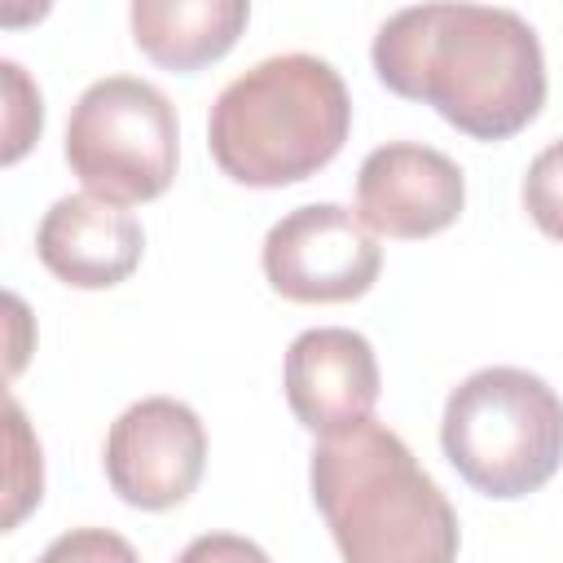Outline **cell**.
Segmentation results:
<instances>
[{
    "mask_svg": "<svg viewBox=\"0 0 563 563\" xmlns=\"http://www.w3.org/2000/svg\"><path fill=\"white\" fill-rule=\"evenodd\" d=\"M40 264L75 290H110L132 277L145 251L141 220L97 194L57 198L35 233Z\"/></svg>",
    "mask_w": 563,
    "mask_h": 563,
    "instance_id": "10",
    "label": "cell"
},
{
    "mask_svg": "<svg viewBox=\"0 0 563 563\" xmlns=\"http://www.w3.org/2000/svg\"><path fill=\"white\" fill-rule=\"evenodd\" d=\"M308 479L343 563H457L449 497L383 422L321 440Z\"/></svg>",
    "mask_w": 563,
    "mask_h": 563,
    "instance_id": "2",
    "label": "cell"
},
{
    "mask_svg": "<svg viewBox=\"0 0 563 563\" xmlns=\"http://www.w3.org/2000/svg\"><path fill=\"white\" fill-rule=\"evenodd\" d=\"M352 97L343 75L312 53L264 57L211 106L207 141L220 172L251 189L317 176L347 141Z\"/></svg>",
    "mask_w": 563,
    "mask_h": 563,
    "instance_id": "3",
    "label": "cell"
},
{
    "mask_svg": "<svg viewBox=\"0 0 563 563\" xmlns=\"http://www.w3.org/2000/svg\"><path fill=\"white\" fill-rule=\"evenodd\" d=\"M523 207L532 216V224L563 242V141L545 145L532 163H528V176H523Z\"/></svg>",
    "mask_w": 563,
    "mask_h": 563,
    "instance_id": "12",
    "label": "cell"
},
{
    "mask_svg": "<svg viewBox=\"0 0 563 563\" xmlns=\"http://www.w3.org/2000/svg\"><path fill=\"white\" fill-rule=\"evenodd\" d=\"M462 167L418 141L378 145L356 172V216L374 238H431L462 216Z\"/></svg>",
    "mask_w": 563,
    "mask_h": 563,
    "instance_id": "8",
    "label": "cell"
},
{
    "mask_svg": "<svg viewBox=\"0 0 563 563\" xmlns=\"http://www.w3.org/2000/svg\"><path fill=\"white\" fill-rule=\"evenodd\" d=\"M374 70L396 97L435 106L475 141H506L545 106L541 40L515 9H400L374 35Z\"/></svg>",
    "mask_w": 563,
    "mask_h": 563,
    "instance_id": "1",
    "label": "cell"
},
{
    "mask_svg": "<svg viewBox=\"0 0 563 563\" xmlns=\"http://www.w3.org/2000/svg\"><path fill=\"white\" fill-rule=\"evenodd\" d=\"M176 563H273V559L238 532H202L176 554Z\"/></svg>",
    "mask_w": 563,
    "mask_h": 563,
    "instance_id": "16",
    "label": "cell"
},
{
    "mask_svg": "<svg viewBox=\"0 0 563 563\" xmlns=\"http://www.w3.org/2000/svg\"><path fill=\"white\" fill-rule=\"evenodd\" d=\"M282 387L299 427L330 440L369 422L383 378L365 334L343 325H317L290 343L282 365Z\"/></svg>",
    "mask_w": 563,
    "mask_h": 563,
    "instance_id": "9",
    "label": "cell"
},
{
    "mask_svg": "<svg viewBox=\"0 0 563 563\" xmlns=\"http://www.w3.org/2000/svg\"><path fill=\"white\" fill-rule=\"evenodd\" d=\"M207 471L202 418L172 400L150 396L128 405L106 435V479L136 510L180 506Z\"/></svg>",
    "mask_w": 563,
    "mask_h": 563,
    "instance_id": "7",
    "label": "cell"
},
{
    "mask_svg": "<svg viewBox=\"0 0 563 563\" xmlns=\"http://www.w3.org/2000/svg\"><path fill=\"white\" fill-rule=\"evenodd\" d=\"M246 18V0H132V40L154 66L189 75L220 62Z\"/></svg>",
    "mask_w": 563,
    "mask_h": 563,
    "instance_id": "11",
    "label": "cell"
},
{
    "mask_svg": "<svg viewBox=\"0 0 563 563\" xmlns=\"http://www.w3.org/2000/svg\"><path fill=\"white\" fill-rule=\"evenodd\" d=\"M378 238L339 202L295 207L264 238V277L290 303L361 299L378 282Z\"/></svg>",
    "mask_w": 563,
    "mask_h": 563,
    "instance_id": "6",
    "label": "cell"
},
{
    "mask_svg": "<svg viewBox=\"0 0 563 563\" xmlns=\"http://www.w3.org/2000/svg\"><path fill=\"white\" fill-rule=\"evenodd\" d=\"M440 444L475 493L497 501L528 497L563 466V400L528 369H475L444 400Z\"/></svg>",
    "mask_w": 563,
    "mask_h": 563,
    "instance_id": "4",
    "label": "cell"
},
{
    "mask_svg": "<svg viewBox=\"0 0 563 563\" xmlns=\"http://www.w3.org/2000/svg\"><path fill=\"white\" fill-rule=\"evenodd\" d=\"M35 563H141L136 550L110 528H70Z\"/></svg>",
    "mask_w": 563,
    "mask_h": 563,
    "instance_id": "15",
    "label": "cell"
},
{
    "mask_svg": "<svg viewBox=\"0 0 563 563\" xmlns=\"http://www.w3.org/2000/svg\"><path fill=\"white\" fill-rule=\"evenodd\" d=\"M180 128L172 101L136 79L106 75L84 88L66 123V163L88 194L132 207L167 194L176 180Z\"/></svg>",
    "mask_w": 563,
    "mask_h": 563,
    "instance_id": "5",
    "label": "cell"
},
{
    "mask_svg": "<svg viewBox=\"0 0 563 563\" xmlns=\"http://www.w3.org/2000/svg\"><path fill=\"white\" fill-rule=\"evenodd\" d=\"M4 418H9V453H13V462H9V510H4V528H13L40 501L44 475H40V444L26 431V418H22L18 400H9Z\"/></svg>",
    "mask_w": 563,
    "mask_h": 563,
    "instance_id": "13",
    "label": "cell"
},
{
    "mask_svg": "<svg viewBox=\"0 0 563 563\" xmlns=\"http://www.w3.org/2000/svg\"><path fill=\"white\" fill-rule=\"evenodd\" d=\"M0 70H4V101H9V114H4V163H18L26 154V145L40 136L44 106H40V88L22 75L18 62H0Z\"/></svg>",
    "mask_w": 563,
    "mask_h": 563,
    "instance_id": "14",
    "label": "cell"
}]
</instances>
